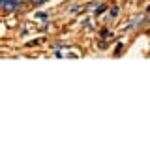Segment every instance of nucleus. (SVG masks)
Listing matches in <instances>:
<instances>
[{"label": "nucleus", "mask_w": 150, "mask_h": 150, "mask_svg": "<svg viewBox=\"0 0 150 150\" xmlns=\"http://www.w3.org/2000/svg\"><path fill=\"white\" fill-rule=\"evenodd\" d=\"M45 0H30V4H34V6H40V4H43Z\"/></svg>", "instance_id": "obj_2"}, {"label": "nucleus", "mask_w": 150, "mask_h": 150, "mask_svg": "<svg viewBox=\"0 0 150 150\" xmlns=\"http://www.w3.org/2000/svg\"><path fill=\"white\" fill-rule=\"evenodd\" d=\"M26 2H30V0H26Z\"/></svg>", "instance_id": "obj_4"}, {"label": "nucleus", "mask_w": 150, "mask_h": 150, "mask_svg": "<svg viewBox=\"0 0 150 150\" xmlns=\"http://www.w3.org/2000/svg\"><path fill=\"white\" fill-rule=\"evenodd\" d=\"M23 4L19 2V0H6V4H4V9L2 11H6V13H13V11H19L21 9Z\"/></svg>", "instance_id": "obj_1"}, {"label": "nucleus", "mask_w": 150, "mask_h": 150, "mask_svg": "<svg viewBox=\"0 0 150 150\" xmlns=\"http://www.w3.org/2000/svg\"><path fill=\"white\" fill-rule=\"evenodd\" d=\"M116 13H118V8H112L111 9V17H116Z\"/></svg>", "instance_id": "obj_3"}]
</instances>
